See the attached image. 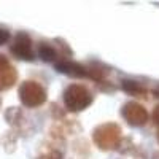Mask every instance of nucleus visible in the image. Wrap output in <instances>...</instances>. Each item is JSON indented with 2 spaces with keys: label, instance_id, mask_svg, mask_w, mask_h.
<instances>
[{
  "label": "nucleus",
  "instance_id": "1",
  "mask_svg": "<svg viewBox=\"0 0 159 159\" xmlns=\"http://www.w3.org/2000/svg\"><path fill=\"white\" fill-rule=\"evenodd\" d=\"M92 140L103 151L115 150L123 140V130L116 123H103L94 129Z\"/></svg>",
  "mask_w": 159,
  "mask_h": 159
},
{
  "label": "nucleus",
  "instance_id": "2",
  "mask_svg": "<svg viewBox=\"0 0 159 159\" xmlns=\"http://www.w3.org/2000/svg\"><path fill=\"white\" fill-rule=\"evenodd\" d=\"M94 97H92L91 91L84 84H70L64 91V103L67 110L70 111H83L92 103Z\"/></svg>",
  "mask_w": 159,
  "mask_h": 159
},
{
  "label": "nucleus",
  "instance_id": "3",
  "mask_svg": "<svg viewBox=\"0 0 159 159\" xmlns=\"http://www.w3.org/2000/svg\"><path fill=\"white\" fill-rule=\"evenodd\" d=\"M18 94H19L21 103L24 107H29V108H37L46 102L45 88L37 81H32V80H27V81L21 83Z\"/></svg>",
  "mask_w": 159,
  "mask_h": 159
},
{
  "label": "nucleus",
  "instance_id": "4",
  "mask_svg": "<svg viewBox=\"0 0 159 159\" xmlns=\"http://www.w3.org/2000/svg\"><path fill=\"white\" fill-rule=\"evenodd\" d=\"M10 52L15 57L22 59V61H32L34 59V48H32V38L25 34V32H19L13 43L10 46Z\"/></svg>",
  "mask_w": 159,
  "mask_h": 159
},
{
  "label": "nucleus",
  "instance_id": "5",
  "mask_svg": "<svg viewBox=\"0 0 159 159\" xmlns=\"http://www.w3.org/2000/svg\"><path fill=\"white\" fill-rule=\"evenodd\" d=\"M121 113H123L126 121L130 126H135V127L145 126L147 121H148V111L139 102H127V103H124Z\"/></svg>",
  "mask_w": 159,
  "mask_h": 159
},
{
  "label": "nucleus",
  "instance_id": "6",
  "mask_svg": "<svg viewBox=\"0 0 159 159\" xmlns=\"http://www.w3.org/2000/svg\"><path fill=\"white\" fill-rule=\"evenodd\" d=\"M80 132H81V126L76 119H57L49 130V137L64 142L69 135H75Z\"/></svg>",
  "mask_w": 159,
  "mask_h": 159
},
{
  "label": "nucleus",
  "instance_id": "7",
  "mask_svg": "<svg viewBox=\"0 0 159 159\" xmlns=\"http://www.w3.org/2000/svg\"><path fill=\"white\" fill-rule=\"evenodd\" d=\"M18 81V72L11 65V62L0 54V92L13 88Z\"/></svg>",
  "mask_w": 159,
  "mask_h": 159
},
{
  "label": "nucleus",
  "instance_id": "8",
  "mask_svg": "<svg viewBox=\"0 0 159 159\" xmlns=\"http://www.w3.org/2000/svg\"><path fill=\"white\" fill-rule=\"evenodd\" d=\"M37 159H64V142L49 137L40 145Z\"/></svg>",
  "mask_w": 159,
  "mask_h": 159
},
{
  "label": "nucleus",
  "instance_id": "9",
  "mask_svg": "<svg viewBox=\"0 0 159 159\" xmlns=\"http://www.w3.org/2000/svg\"><path fill=\"white\" fill-rule=\"evenodd\" d=\"M56 70L61 72V73H65L69 76H75V78H83V76H88V72H86V65L80 64V62H75L72 59H59L56 62Z\"/></svg>",
  "mask_w": 159,
  "mask_h": 159
},
{
  "label": "nucleus",
  "instance_id": "10",
  "mask_svg": "<svg viewBox=\"0 0 159 159\" xmlns=\"http://www.w3.org/2000/svg\"><path fill=\"white\" fill-rule=\"evenodd\" d=\"M5 119H7V123H8L13 129H21V127H22V123H24V115H22L21 108H18V107H10V108L5 111Z\"/></svg>",
  "mask_w": 159,
  "mask_h": 159
},
{
  "label": "nucleus",
  "instance_id": "11",
  "mask_svg": "<svg viewBox=\"0 0 159 159\" xmlns=\"http://www.w3.org/2000/svg\"><path fill=\"white\" fill-rule=\"evenodd\" d=\"M86 72H88V76L92 78L97 83L105 81V78H107V75H108V69L100 65V64H97V62H92V64L86 65Z\"/></svg>",
  "mask_w": 159,
  "mask_h": 159
},
{
  "label": "nucleus",
  "instance_id": "12",
  "mask_svg": "<svg viewBox=\"0 0 159 159\" xmlns=\"http://www.w3.org/2000/svg\"><path fill=\"white\" fill-rule=\"evenodd\" d=\"M121 89L127 94H132V96H137V97H143L147 94V89L142 86V83L139 81H134V80H123L121 81Z\"/></svg>",
  "mask_w": 159,
  "mask_h": 159
},
{
  "label": "nucleus",
  "instance_id": "13",
  "mask_svg": "<svg viewBox=\"0 0 159 159\" xmlns=\"http://www.w3.org/2000/svg\"><path fill=\"white\" fill-rule=\"evenodd\" d=\"M38 56L46 62H52L54 59H57V49L49 43L42 42L40 46H38Z\"/></svg>",
  "mask_w": 159,
  "mask_h": 159
},
{
  "label": "nucleus",
  "instance_id": "14",
  "mask_svg": "<svg viewBox=\"0 0 159 159\" xmlns=\"http://www.w3.org/2000/svg\"><path fill=\"white\" fill-rule=\"evenodd\" d=\"M16 142H18V137H16V132L15 130H8L2 135L0 139V143H2V147L7 153H13L16 148Z\"/></svg>",
  "mask_w": 159,
  "mask_h": 159
},
{
  "label": "nucleus",
  "instance_id": "15",
  "mask_svg": "<svg viewBox=\"0 0 159 159\" xmlns=\"http://www.w3.org/2000/svg\"><path fill=\"white\" fill-rule=\"evenodd\" d=\"M8 40H10V32H8L7 29H2V27H0V45L7 43Z\"/></svg>",
  "mask_w": 159,
  "mask_h": 159
},
{
  "label": "nucleus",
  "instance_id": "16",
  "mask_svg": "<svg viewBox=\"0 0 159 159\" xmlns=\"http://www.w3.org/2000/svg\"><path fill=\"white\" fill-rule=\"evenodd\" d=\"M153 119H154L156 124H159V103L156 105L154 110H153Z\"/></svg>",
  "mask_w": 159,
  "mask_h": 159
},
{
  "label": "nucleus",
  "instance_id": "17",
  "mask_svg": "<svg viewBox=\"0 0 159 159\" xmlns=\"http://www.w3.org/2000/svg\"><path fill=\"white\" fill-rule=\"evenodd\" d=\"M153 94H154L156 97H159V86H157V88H156V89L153 91Z\"/></svg>",
  "mask_w": 159,
  "mask_h": 159
},
{
  "label": "nucleus",
  "instance_id": "18",
  "mask_svg": "<svg viewBox=\"0 0 159 159\" xmlns=\"http://www.w3.org/2000/svg\"><path fill=\"white\" fill-rule=\"evenodd\" d=\"M157 142H159V130H157Z\"/></svg>",
  "mask_w": 159,
  "mask_h": 159
}]
</instances>
